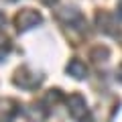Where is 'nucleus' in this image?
<instances>
[{
  "instance_id": "f257e3e1",
  "label": "nucleus",
  "mask_w": 122,
  "mask_h": 122,
  "mask_svg": "<svg viewBox=\"0 0 122 122\" xmlns=\"http://www.w3.org/2000/svg\"><path fill=\"white\" fill-rule=\"evenodd\" d=\"M67 110H69V116L75 122H92L90 116V108L86 104V98L81 94H71L67 98Z\"/></svg>"
},
{
  "instance_id": "f03ea898",
  "label": "nucleus",
  "mask_w": 122,
  "mask_h": 122,
  "mask_svg": "<svg viewBox=\"0 0 122 122\" xmlns=\"http://www.w3.org/2000/svg\"><path fill=\"white\" fill-rule=\"evenodd\" d=\"M41 22H43L41 12H37V10H33V8H25V10H20V12L16 14V29L20 30V33L30 30L33 26L41 25Z\"/></svg>"
},
{
  "instance_id": "7ed1b4c3",
  "label": "nucleus",
  "mask_w": 122,
  "mask_h": 122,
  "mask_svg": "<svg viewBox=\"0 0 122 122\" xmlns=\"http://www.w3.org/2000/svg\"><path fill=\"white\" fill-rule=\"evenodd\" d=\"M41 81H43V75L33 73V71H29L26 67L18 69L16 75H14V83H16L18 87H22V90H35V87L41 86Z\"/></svg>"
},
{
  "instance_id": "20e7f679",
  "label": "nucleus",
  "mask_w": 122,
  "mask_h": 122,
  "mask_svg": "<svg viewBox=\"0 0 122 122\" xmlns=\"http://www.w3.org/2000/svg\"><path fill=\"white\" fill-rule=\"evenodd\" d=\"M18 112L20 106L14 100H0V122H12Z\"/></svg>"
},
{
  "instance_id": "39448f33",
  "label": "nucleus",
  "mask_w": 122,
  "mask_h": 122,
  "mask_svg": "<svg viewBox=\"0 0 122 122\" xmlns=\"http://www.w3.org/2000/svg\"><path fill=\"white\" fill-rule=\"evenodd\" d=\"M67 73H69L71 77H75V79H86L87 77V67H86L83 61L71 59L69 63H67Z\"/></svg>"
},
{
  "instance_id": "423d86ee",
  "label": "nucleus",
  "mask_w": 122,
  "mask_h": 122,
  "mask_svg": "<svg viewBox=\"0 0 122 122\" xmlns=\"http://www.w3.org/2000/svg\"><path fill=\"white\" fill-rule=\"evenodd\" d=\"M57 16L63 22H67L69 26L75 25V22H81V14H79L77 8H61V10H57Z\"/></svg>"
},
{
  "instance_id": "0eeeda50",
  "label": "nucleus",
  "mask_w": 122,
  "mask_h": 122,
  "mask_svg": "<svg viewBox=\"0 0 122 122\" xmlns=\"http://www.w3.org/2000/svg\"><path fill=\"white\" fill-rule=\"evenodd\" d=\"M118 16L122 18V2H120V4H118Z\"/></svg>"
},
{
  "instance_id": "6e6552de",
  "label": "nucleus",
  "mask_w": 122,
  "mask_h": 122,
  "mask_svg": "<svg viewBox=\"0 0 122 122\" xmlns=\"http://www.w3.org/2000/svg\"><path fill=\"white\" fill-rule=\"evenodd\" d=\"M120 41H122V35H120Z\"/></svg>"
}]
</instances>
